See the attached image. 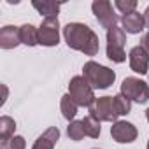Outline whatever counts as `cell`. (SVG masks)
I'll use <instances>...</instances> for the list:
<instances>
[{
	"instance_id": "cell-1",
	"label": "cell",
	"mask_w": 149,
	"mask_h": 149,
	"mask_svg": "<svg viewBox=\"0 0 149 149\" xmlns=\"http://www.w3.org/2000/svg\"><path fill=\"white\" fill-rule=\"evenodd\" d=\"M63 39L70 49L81 51L86 56H95L100 51L98 35L84 23H68L63 28Z\"/></svg>"
},
{
	"instance_id": "cell-2",
	"label": "cell",
	"mask_w": 149,
	"mask_h": 149,
	"mask_svg": "<svg viewBox=\"0 0 149 149\" xmlns=\"http://www.w3.org/2000/svg\"><path fill=\"white\" fill-rule=\"evenodd\" d=\"M83 77L90 83L93 90H107L116 81V74L112 68L104 67L91 60V61H86L83 67Z\"/></svg>"
},
{
	"instance_id": "cell-3",
	"label": "cell",
	"mask_w": 149,
	"mask_h": 149,
	"mask_svg": "<svg viewBox=\"0 0 149 149\" xmlns=\"http://www.w3.org/2000/svg\"><path fill=\"white\" fill-rule=\"evenodd\" d=\"M68 95L81 107H90L95 102L93 88L90 86V83L83 76H76V77L70 79V83H68Z\"/></svg>"
},
{
	"instance_id": "cell-4",
	"label": "cell",
	"mask_w": 149,
	"mask_h": 149,
	"mask_svg": "<svg viewBox=\"0 0 149 149\" xmlns=\"http://www.w3.org/2000/svg\"><path fill=\"white\" fill-rule=\"evenodd\" d=\"M125 44H126V35H125L123 28L114 26V28L107 30V58L111 61L123 63L126 60Z\"/></svg>"
},
{
	"instance_id": "cell-5",
	"label": "cell",
	"mask_w": 149,
	"mask_h": 149,
	"mask_svg": "<svg viewBox=\"0 0 149 149\" xmlns=\"http://www.w3.org/2000/svg\"><path fill=\"white\" fill-rule=\"evenodd\" d=\"M121 93L137 104H146L149 100V84L139 77H126L121 83Z\"/></svg>"
},
{
	"instance_id": "cell-6",
	"label": "cell",
	"mask_w": 149,
	"mask_h": 149,
	"mask_svg": "<svg viewBox=\"0 0 149 149\" xmlns=\"http://www.w3.org/2000/svg\"><path fill=\"white\" fill-rule=\"evenodd\" d=\"M90 116L95 118L97 121L116 123L118 112H116V109H114V100H112V97H100V98H95V102L90 105Z\"/></svg>"
},
{
	"instance_id": "cell-7",
	"label": "cell",
	"mask_w": 149,
	"mask_h": 149,
	"mask_svg": "<svg viewBox=\"0 0 149 149\" xmlns=\"http://www.w3.org/2000/svg\"><path fill=\"white\" fill-rule=\"evenodd\" d=\"M91 9H93L95 18L98 19V23H100L105 30H111V28L118 26L119 16L114 13L112 4L109 2V0H95V2L91 4Z\"/></svg>"
},
{
	"instance_id": "cell-8",
	"label": "cell",
	"mask_w": 149,
	"mask_h": 149,
	"mask_svg": "<svg viewBox=\"0 0 149 149\" xmlns=\"http://www.w3.org/2000/svg\"><path fill=\"white\" fill-rule=\"evenodd\" d=\"M60 42V21L58 18H46L39 26V44L53 47Z\"/></svg>"
},
{
	"instance_id": "cell-9",
	"label": "cell",
	"mask_w": 149,
	"mask_h": 149,
	"mask_svg": "<svg viewBox=\"0 0 149 149\" xmlns=\"http://www.w3.org/2000/svg\"><path fill=\"white\" fill-rule=\"evenodd\" d=\"M111 135H112V139H114L116 142H119V144H130V142H133V140L137 139L139 132H137V128H135L133 123H128V121H116V123H112V126H111Z\"/></svg>"
},
{
	"instance_id": "cell-10",
	"label": "cell",
	"mask_w": 149,
	"mask_h": 149,
	"mask_svg": "<svg viewBox=\"0 0 149 149\" xmlns=\"http://www.w3.org/2000/svg\"><path fill=\"white\" fill-rule=\"evenodd\" d=\"M130 68L137 74H147L149 72V53L142 46H135L130 51Z\"/></svg>"
},
{
	"instance_id": "cell-11",
	"label": "cell",
	"mask_w": 149,
	"mask_h": 149,
	"mask_svg": "<svg viewBox=\"0 0 149 149\" xmlns=\"http://www.w3.org/2000/svg\"><path fill=\"white\" fill-rule=\"evenodd\" d=\"M19 44H21L19 26L6 25L2 30H0V47H2V49H14Z\"/></svg>"
},
{
	"instance_id": "cell-12",
	"label": "cell",
	"mask_w": 149,
	"mask_h": 149,
	"mask_svg": "<svg viewBox=\"0 0 149 149\" xmlns=\"http://www.w3.org/2000/svg\"><path fill=\"white\" fill-rule=\"evenodd\" d=\"M121 25H123V30H125L126 33H140V32L146 28V23H144L142 14L137 13V11L121 16Z\"/></svg>"
},
{
	"instance_id": "cell-13",
	"label": "cell",
	"mask_w": 149,
	"mask_h": 149,
	"mask_svg": "<svg viewBox=\"0 0 149 149\" xmlns=\"http://www.w3.org/2000/svg\"><path fill=\"white\" fill-rule=\"evenodd\" d=\"M58 139H60V130L56 126H51L35 140L32 149H54V144L58 142Z\"/></svg>"
},
{
	"instance_id": "cell-14",
	"label": "cell",
	"mask_w": 149,
	"mask_h": 149,
	"mask_svg": "<svg viewBox=\"0 0 149 149\" xmlns=\"http://www.w3.org/2000/svg\"><path fill=\"white\" fill-rule=\"evenodd\" d=\"M32 6H33L40 14H44V19H46V18H56L58 11H60V7H61L60 4L51 2V0H42V2H39V0H33Z\"/></svg>"
},
{
	"instance_id": "cell-15",
	"label": "cell",
	"mask_w": 149,
	"mask_h": 149,
	"mask_svg": "<svg viewBox=\"0 0 149 149\" xmlns=\"http://www.w3.org/2000/svg\"><path fill=\"white\" fill-rule=\"evenodd\" d=\"M19 39H21V44L25 46H37L39 44V30L33 26V25H23L19 26Z\"/></svg>"
},
{
	"instance_id": "cell-16",
	"label": "cell",
	"mask_w": 149,
	"mask_h": 149,
	"mask_svg": "<svg viewBox=\"0 0 149 149\" xmlns=\"http://www.w3.org/2000/svg\"><path fill=\"white\" fill-rule=\"evenodd\" d=\"M77 107H79V105L72 100V97H70L68 93L61 97L60 109H61V114H63V118H65V119L74 121V118H76V114H77Z\"/></svg>"
},
{
	"instance_id": "cell-17",
	"label": "cell",
	"mask_w": 149,
	"mask_h": 149,
	"mask_svg": "<svg viewBox=\"0 0 149 149\" xmlns=\"http://www.w3.org/2000/svg\"><path fill=\"white\" fill-rule=\"evenodd\" d=\"M14 130H16V121L9 116H2L0 118V142H6L11 137H14Z\"/></svg>"
},
{
	"instance_id": "cell-18",
	"label": "cell",
	"mask_w": 149,
	"mask_h": 149,
	"mask_svg": "<svg viewBox=\"0 0 149 149\" xmlns=\"http://www.w3.org/2000/svg\"><path fill=\"white\" fill-rule=\"evenodd\" d=\"M83 126H84V133L91 139H98L100 133H102V128H100V121H97L95 118L88 116L83 119Z\"/></svg>"
},
{
	"instance_id": "cell-19",
	"label": "cell",
	"mask_w": 149,
	"mask_h": 149,
	"mask_svg": "<svg viewBox=\"0 0 149 149\" xmlns=\"http://www.w3.org/2000/svg\"><path fill=\"white\" fill-rule=\"evenodd\" d=\"M112 100H114V109H116L118 116H126V114L132 111V100L126 98L123 93L112 97Z\"/></svg>"
},
{
	"instance_id": "cell-20",
	"label": "cell",
	"mask_w": 149,
	"mask_h": 149,
	"mask_svg": "<svg viewBox=\"0 0 149 149\" xmlns=\"http://www.w3.org/2000/svg\"><path fill=\"white\" fill-rule=\"evenodd\" d=\"M67 135L72 139V140H76V142H79L86 133H84V126H83V121H70L68 123V126H67Z\"/></svg>"
},
{
	"instance_id": "cell-21",
	"label": "cell",
	"mask_w": 149,
	"mask_h": 149,
	"mask_svg": "<svg viewBox=\"0 0 149 149\" xmlns=\"http://www.w3.org/2000/svg\"><path fill=\"white\" fill-rule=\"evenodd\" d=\"M2 149H26V142L21 135H14L6 142H0Z\"/></svg>"
},
{
	"instance_id": "cell-22",
	"label": "cell",
	"mask_w": 149,
	"mask_h": 149,
	"mask_svg": "<svg viewBox=\"0 0 149 149\" xmlns=\"http://www.w3.org/2000/svg\"><path fill=\"white\" fill-rule=\"evenodd\" d=\"M114 7L118 11H121V14L125 16V14L135 13V9H137V0H116Z\"/></svg>"
},
{
	"instance_id": "cell-23",
	"label": "cell",
	"mask_w": 149,
	"mask_h": 149,
	"mask_svg": "<svg viewBox=\"0 0 149 149\" xmlns=\"http://www.w3.org/2000/svg\"><path fill=\"white\" fill-rule=\"evenodd\" d=\"M140 46H142V47L149 53V32L142 35V39H140Z\"/></svg>"
},
{
	"instance_id": "cell-24",
	"label": "cell",
	"mask_w": 149,
	"mask_h": 149,
	"mask_svg": "<svg viewBox=\"0 0 149 149\" xmlns=\"http://www.w3.org/2000/svg\"><path fill=\"white\" fill-rule=\"evenodd\" d=\"M142 18H144V23H146V28H149V7L144 11V14H142Z\"/></svg>"
},
{
	"instance_id": "cell-25",
	"label": "cell",
	"mask_w": 149,
	"mask_h": 149,
	"mask_svg": "<svg viewBox=\"0 0 149 149\" xmlns=\"http://www.w3.org/2000/svg\"><path fill=\"white\" fill-rule=\"evenodd\" d=\"M4 88V98H2V104H6V98H7V88L6 86H2Z\"/></svg>"
},
{
	"instance_id": "cell-26",
	"label": "cell",
	"mask_w": 149,
	"mask_h": 149,
	"mask_svg": "<svg viewBox=\"0 0 149 149\" xmlns=\"http://www.w3.org/2000/svg\"><path fill=\"white\" fill-rule=\"evenodd\" d=\"M146 118H147V121H149V109L146 111Z\"/></svg>"
},
{
	"instance_id": "cell-27",
	"label": "cell",
	"mask_w": 149,
	"mask_h": 149,
	"mask_svg": "<svg viewBox=\"0 0 149 149\" xmlns=\"http://www.w3.org/2000/svg\"><path fill=\"white\" fill-rule=\"evenodd\" d=\"M147 149H149V140H147Z\"/></svg>"
},
{
	"instance_id": "cell-28",
	"label": "cell",
	"mask_w": 149,
	"mask_h": 149,
	"mask_svg": "<svg viewBox=\"0 0 149 149\" xmlns=\"http://www.w3.org/2000/svg\"><path fill=\"white\" fill-rule=\"evenodd\" d=\"M95 149H97V147H95Z\"/></svg>"
}]
</instances>
